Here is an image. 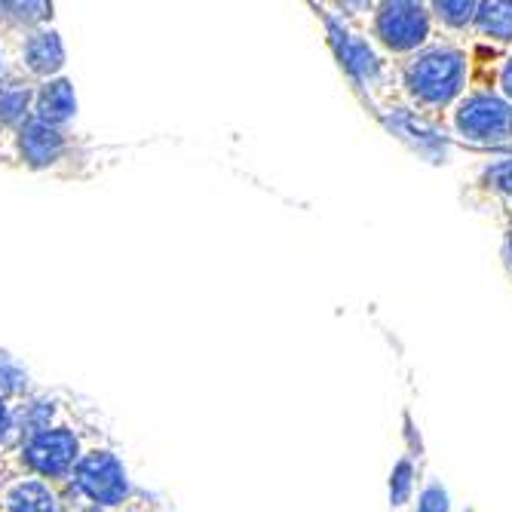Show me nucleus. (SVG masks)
Here are the masks:
<instances>
[{"label":"nucleus","instance_id":"nucleus-2","mask_svg":"<svg viewBox=\"0 0 512 512\" xmlns=\"http://www.w3.org/2000/svg\"><path fill=\"white\" fill-rule=\"evenodd\" d=\"M470 80V56L457 43H430L421 53L399 65V83L414 108L445 111L451 108Z\"/></svg>","mask_w":512,"mask_h":512},{"label":"nucleus","instance_id":"nucleus-4","mask_svg":"<svg viewBox=\"0 0 512 512\" xmlns=\"http://www.w3.org/2000/svg\"><path fill=\"white\" fill-rule=\"evenodd\" d=\"M80 157V145L71 129L40 120L22 123L16 132L0 138V160L31 172H68Z\"/></svg>","mask_w":512,"mask_h":512},{"label":"nucleus","instance_id":"nucleus-3","mask_svg":"<svg viewBox=\"0 0 512 512\" xmlns=\"http://www.w3.org/2000/svg\"><path fill=\"white\" fill-rule=\"evenodd\" d=\"M62 494L71 509L96 506V509L120 512L142 494V488L132 482L120 448L111 439H105L83 451L71 476L62 482Z\"/></svg>","mask_w":512,"mask_h":512},{"label":"nucleus","instance_id":"nucleus-6","mask_svg":"<svg viewBox=\"0 0 512 512\" xmlns=\"http://www.w3.org/2000/svg\"><path fill=\"white\" fill-rule=\"evenodd\" d=\"M4 53H7V68L34 86L53 77H62L65 71V46L53 22L7 34Z\"/></svg>","mask_w":512,"mask_h":512},{"label":"nucleus","instance_id":"nucleus-19","mask_svg":"<svg viewBox=\"0 0 512 512\" xmlns=\"http://www.w3.org/2000/svg\"><path fill=\"white\" fill-rule=\"evenodd\" d=\"M120 512H169V509H166V503H163L160 497H154V494L142 491V494H138L129 506H123Z\"/></svg>","mask_w":512,"mask_h":512},{"label":"nucleus","instance_id":"nucleus-22","mask_svg":"<svg viewBox=\"0 0 512 512\" xmlns=\"http://www.w3.org/2000/svg\"><path fill=\"white\" fill-rule=\"evenodd\" d=\"M10 479V470H7V460L4 457H0V485H4Z\"/></svg>","mask_w":512,"mask_h":512},{"label":"nucleus","instance_id":"nucleus-9","mask_svg":"<svg viewBox=\"0 0 512 512\" xmlns=\"http://www.w3.org/2000/svg\"><path fill=\"white\" fill-rule=\"evenodd\" d=\"M329 34H332V43L341 56V65L350 71V77L362 86H378V80L384 74V62L375 53L371 40L365 34L347 28L344 22H332V19H329Z\"/></svg>","mask_w":512,"mask_h":512},{"label":"nucleus","instance_id":"nucleus-10","mask_svg":"<svg viewBox=\"0 0 512 512\" xmlns=\"http://www.w3.org/2000/svg\"><path fill=\"white\" fill-rule=\"evenodd\" d=\"M74 117H77V96H74V86H71V80L65 74L34 86L31 120L71 129Z\"/></svg>","mask_w":512,"mask_h":512},{"label":"nucleus","instance_id":"nucleus-8","mask_svg":"<svg viewBox=\"0 0 512 512\" xmlns=\"http://www.w3.org/2000/svg\"><path fill=\"white\" fill-rule=\"evenodd\" d=\"M0 512H71L62 485L25 473H10L0 485Z\"/></svg>","mask_w":512,"mask_h":512},{"label":"nucleus","instance_id":"nucleus-18","mask_svg":"<svg viewBox=\"0 0 512 512\" xmlns=\"http://www.w3.org/2000/svg\"><path fill=\"white\" fill-rule=\"evenodd\" d=\"M417 512H448V494L442 485H430L421 494V503H417Z\"/></svg>","mask_w":512,"mask_h":512},{"label":"nucleus","instance_id":"nucleus-15","mask_svg":"<svg viewBox=\"0 0 512 512\" xmlns=\"http://www.w3.org/2000/svg\"><path fill=\"white\" fill-rule=\"evenodd\" d=\"M430 10H433L430 16L439 19L448 31H463L473 25L479 4H433Z\"/></svg>","mask_w":512,"mask_h":512},{"label":"nucleus","instance_id":"nucleus-14","mask_svg":"<svg viewBox=\"0 0 512 512\" xmlns=\"http://www.w3.org/2000/svg\"><path fill=\"white\" fill-rule=\"evenodd\" d=\"M19 405L16 399H0V457H7L19 442Z\"/></svg>","mask_w":512,"mask_h":512},{"label":"nucleus","instance_id":"nucleus-21","mask_svg":"<svg viewBox=\"0 0 512 512\" xmlns=\"http://www.w3.org/2000/svg\"><path fill=\"white\" fill-rule=\"evenodd\" d=\"M506 264L512 270V227H509V234H506Z\"/></svg>","mask_w":512,"mask_h":512},{"label":"nucleus","instance_id":"nucleus-16","mask_svg":"<svg viewBox=\"0 0 512 512\" xmlns=\"http://www.w3.org/2000/svg\"><path fill=\"white\" fill-rule=\"evenodd\" d=\"M411 491H414V467H411V460H399L393 476H390V500H393V506L408 503Z\"/></svg>","mask_w":512,"mask_h":512},{"label":"nucleus","instance_id":"nucleus-13","mask_svg":"<svg viewBox=\"0 0 512 512\" xmlns=\"http://www.w3.org/2000/svg\"><path fill=\"white\" fill-rule=\"evenodd\" d=\"M473 28L494 43H512V4H479Z\"/></svg>","mask_w":512,"mask_h":512},{"label":"nucleus","instance_id":"nucleus-5","mask_svg":"<svg viewBox=\"0 0 512 512\" xmlns=\"http://www.w3.org/2000/svg\"><path fill=\"white\" fill-rule=\"evenodd\" d=\"M451 132L473 148H512V102L494 89H470L448 108Z\"/></svg>","mask_w":512,"mask_h":512},{"label":"nucleus","instance_id":"nucleus-20","mask_svg":"<svg viewBox=\"0 0 512 512\" xmlns=\"http://www.w3.org/2000/svg\"><path fill=\"white\" fill-rule=\"evenodd\" d=\"M497 92L506 99V102H512V53L500 62V71H497Z\"/></svg>","mask_w":512,"mask_h":512},{"label":"nucleus","instance_id":"nucleus-11","mask_svg":"<svg viewBox=\"0 0 512 512\" xmlns=\"http://www.w3.org/2000/svg\"><path fill=\"white\" fill-rule=\"evenodd\" d=\"M31 99H34V83L16 77L4 65V74H0V138L31 120Z\"/></svg>","mask_w":512,"mask_h":512},{"label":"nucleus","instance_id":"nucleus-7","mask_svg":"<svg viewBox=\"0 0 512 512\" xmlns=\"http://www.w3.org/2000/svg\"><path fill=\"white\" fill-rule=\"evenodd\" d=\"M371 37L393 56H414L433 37V16L424 4H378L371 13Z\"/></svg>","mask_w":512,"mask_h":512},{"label":"nucleus","instance_id":"nucleus-12","mask_svg":"<svg viewBox=\"0 0 512 512\" xmlns=\"http://www.w3.org/2000/svg\"><path fill=\"white\" fill-rule=\"evenodd\" d=\"M37 390L40 387L34 384L31 371L13 353L0 350V399H16V402H22V399L34 396Z\"/></svg>","mask_w":512,"mask_h":512},{"label":"nucleus","instance_id":"nucleus-23","mask_svg":"<svg viewBox=\"0 0 512 512\" xmlns=\"http://www.w3.org/2000/svg\"><path fill=\"white\" fill-rule=\"evenodd\" d=\"M71 512H108V509H96V506H83V509H71Z\"/></svg>","mask_w":512,"mask_h":512},{"label":"nucleus","instance_id":"nucleus-1","mask_svg":"<svg viewBox=\"0 0 512 512\" xmlns=\"http://www.w3.org/2000/svg\"><path fill=\"white\" fill-rule=\"evenodd\" d=\"M105 439H111V433L99 424V414L77 396V402L53 424L25 433L4 460L10 473H25L62 485L77 467L83 451Z\"/></svg>","mask_w":512,"mask_h":512},{"label":"nucleus","instance_id":"nucleus-17","mask_svg":"<svg viewBox=\"0 0 512 512\" xmlns=\"http://www.w3.org/2000/svg\"><path fill=\"white\" fill-rule=\"evenodd\" d=\"M485 184L500 197L512 200V160H500L485 172Z\"/></svg>","mask_w":512,"mask_h":512}]
</instances>
